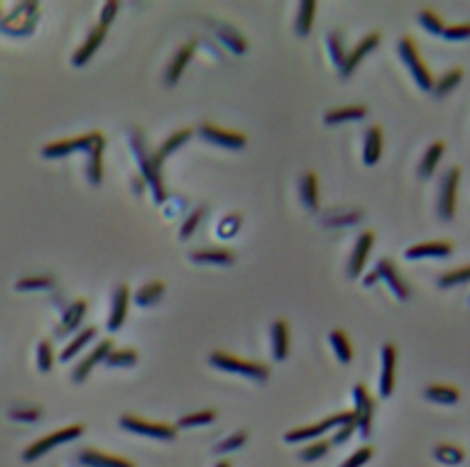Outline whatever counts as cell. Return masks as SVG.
I'll return each mask as SVG.
<instances>
[{"mask_svg": "<svg viewBox=\"0 0 470 467\" xmlns=\"http://www.w3.org/2000/svg\"><path fill=\"white\" fill-rule=\"evenodd\" d=\"M130 147L135 152V159H138L140 176H142V181L150 186V191H152L155 203H164L167 189H164V181H162V167L157 164L155 157L150 154L147 142H145V137L138 130H130Z\"/></svg>", "mask_w": 470, "mask_h": 467, "instance_id": "1", "label": "cell"}, {"mask_svg": "<svg viewBox=\"0 0 470 467\" xmlns=\"http://www.w3.org/2000/svg\"><path fill=\"white\" fill-rule=\"evenodd\" d=\"M350 421H355L353 411H343V414L326 416L323 421H318V423H309V426L291 428V431L284 433V441H287V443H311V441H318V438L326 436L328 431H336V428L345 426V423H350Z\"/></svg>", "mask_w": 470, "mask_h": 467, "instance_id": "2", "label": "cell"}, {"mask_svg": "<svg viewBox=\"0 0 470 467\" xmlns=\"http://www.w3.org/2000/svg\"><path fill=\"white\" fill-rule=\"evenodd\" d=\"M208 362L216 369H223V372L230 374H242L247 379H255V382H264L269 377V367L262 365V362H250V360H242V357L228 355L223 350H216L208 355Z\"/></svg>", "mask_w": 470, "mask_h": 467, "instance_id": "3", "label": "cell"}, {"mask_svg": "<svg viewBox=\"0 0 470 467\" xmlns=\"http://www.w3.org/2000/svg\"><path fill=\"white\" fill-rule=\"evenodd\" d=\"M397 52H399V57H402L404 67H407L409 74H412V79L417 81L419 89L426 91V94H431V89H434V76H431V72L426 69V64L421 62L417 42H414L412 37H402L397 45Z\"/></svg>", "mask_w": 470, "mask_h": 467, "instance_id": "4", "label": "cell"}, {"mask_svg": "<svg viewBox=\"0 0 470 467\" xmlns=\"http://www.w3.org/2000/svg\"><path fill=\"white\" fill-rule=\"evenodd\" d=\"M84 436V426L81 423H74V426H67V428H59V431L50 433V436L40 438V441H35L30 445V448L23 450V460L25 463H35V460H40L42 455H47L52 448H59L62 443H72L77 441V438Z\"/></svg>", "mask_w": 470, "mask_h": 467, "instance_id": "5", "label": "cell"}, {"mask_svg": "<svg viewBox=\"0 0 470 467\" xmlns=\"http://www.w3.org/2000/svg\"><path fill=\"white\" fill-rule=\"evenodd\" d=\"M106 142L103 133L101 130H94V133H86L81 135V137H74V140H59V142H50L42 147V157L45 159H62V157H69L74 154V152H91L96 147V145Z\"/></svg>", "mask_w": 470, "mask_h": 467, "instance_id": "6", "label": "cell"}, {"mask_svg": "<svg viewBox=\"0 0 470 467\" xmlns=\"http://www.w3.org/2000/svg\"><path fill=\"white\" fill-rule=\"evenodd\" d=\"M458 181H461V169L451 167L439 181V201H436V210H439L441 220H453L456 215V198H458Z\"/></svg>", "mask_w": 470, "mask_h": 467, "instance_id": "7", "label": "cell"}, {"mask_svg": "<svg viewBox=\"0 0 470 467\" xmlns=\"http://www.w3.org/2000/svg\"><path fill=\"white\" fill-rule=\"evenodd\" d=\"M121 428L128 433H138V436L145 438H157V441H174L177 438V426H169V423H152L145 421L140 416L125 414L121 416Z\"/></svg>", "mask_w": 470, "mask_h": 467, "instance_id": "8", "label": "cell"}, {"mask_svg": "<svg viewBox=\"0 0 470 467\" xmlns=\"http://www.w3.org/2000/svg\"><path fill=\"white\" fill-rule=\"evenodd\" d=\"M198 137L206 140L211 145H218V147L225 150H242L247 145V137L242 133H235V130H223L213 123H201L198 125Z\"/></svg>", "mask_w": 470, "mask_h": 467, "instance_id": "9", "label": "cell"}, {"mask_svg": "<svg viewBox=\"0 0 470 467\" xmlns=\"http://www.w3.org/2000/svg\"><path fill=\"white\" fill-rule=\"evenodd\" d=\"M353 401H355V423L360 428V436L367 438L372 433V414H375V401L367 394L365 384H355L353 387Z\"/></svg>", "mask_w": 470, "mask_h": 467, "instance_id": "10", "label": "cell"}, {"mask_svg": "<svg viewBox=\"0 0 470 467\" xmlns=\"http://www.w3.org/2000/svg\"><path fill=\"white\" fill-rule=\"evenodd\" d=\"M375 274H377V279H382L387 286H390V291L399 298V301H407V298L412 296V289L404 284V279L399 276V271H397V267H394L392 259L382 257L380 262L375 264Z\"/></svg>", "mask_w": 470, "mask_h": 467, "instance_id": "11", "label": "cell"}, {"mask_svg": "<svg viewBox=\"0 0 470 467\" xmlns=\"http://www.w3.org/2000/svg\"><path fill=\"white\" fill-rule=\"evenodd\" d=\"M372 245H375V232L372 230L360 232L358 242H355V247H353V254H350V262H348V276L350 279H358V276L363 274L365 262H367V257H370V252H372Z\"/></svg>", "mask_w": 470, "mask_h": 467, "instance_id": "12", "label": "cell"}, {"mask_svg": "<svg viewBox=\"0 0 470 467\" xmlns=\"http://www.w3.org/2000/svg\"><path fill=\"white\" fill-rule=\"evenodd\" d=\"M377 45H380V35L377 32H370V35H365L363 40L355 45L353 52H348V57H345V64L343 69H340V79H350V74L355 72V67H358L360 62L370 54L372 50H377Z\"/></svg>", "mask_w": 470, "mask_h": 467, "instance_id": "13", "label": "cell"}, {"mask_svg": "<svg viewBox=\"0 0 470 467\" xmlns=\"http://www.w3.org/2000/svg\"><path fill=\"white\" fill-rule=\"evenodd\" d=\"M86 308H89L86 298H77V301L69 303V308L64 311V316H62V320H59L54 335H57V338H64V335L79 333V325H81V320H84V316H86Z\"/></svg>", "mask_w": 470, "mask_h": 467, "instance_id": "14", "label": "cell"}, {"mask_svg": "<svg viewBox=\"0 0 470 467\" xmlns=\"http://www.w3.org/2000/svg\"><path fill=\"white\" fill-rule=\"evenodd\" d=\"M394 369H397V347L392 343L382 345V374H380V396L390 399L394 392Z\"/></svg>", "mask_w": 470, "mask_h": 467, "instance_id": "15", "label": "cell"}, {"mask_svg": "<svg viewBox=\"0 0 470 467\" xmlns=\"http://www.w3.org/2000/svg\"><path fill=\"white\" fill-rule=\"evenodd\" d=\"M128 303H130V289L125 284H121L113 294V303H111V316H108V330L116 333V330L123 328L128 316Z\"/></svg>", "mask_w": 470, "mask_h": 467, "instance_id": "16", "label": "cell"}, {"mask_svg": "<svg viewBox=\"0 0 470 467\" xmlns=\"http://www.w3.org/2000/svg\"><path fill=\"white\" fill-rule=\"evenodd\" d=\"M453 245L446 240H436V242H419L414 247H407L404 257L412 262V259H426V257H434V259H446L451 257Z\"/></svg>", "mask_w": 470, "mask_h": 467, "instance_id": "17", "label": "cell"}, {"mask_svg": "<svg viewBox=\"0 0 470 467\" xmlns=\"http://www.w3.org/2000/svg\"><path fill=\"white\" fill-rule=\"evenodd\" d=\"M111 350H113V343H111V340H101L99 347H96V350H91L89 355H86L84 360L79 362V367L74 369V374H72L74 382H84V379L91 374V369L99 367V362H103Z\"/></svg>", "mask_w": 470, "mask_h": 467, "instance_id": "18", "label": "cell"}, {"mask_svg": "<svg viewBox=\"0 0 470 467\" xmlns=\"http://www.w3.org/2000/svg\"><path fill=\"white\" fill-rule=\"evenodd\" d=\"M106 32H108V30H106V27H101V25L91 27V32H89V37H86V42L79 47L77 52H74V57H72L74 67H84V64L89 62V59L94 57L96 52H99V47L103 45V40H106Z\"/></svg>", "mask_w": 470, "mask_h": 467, "instance_id": "19", "label": "cell"}, {"mask_svg": "<svg viewBox=\"0 0 470 467\" xmlns=\"http://www.w3.org/2000/svg\"><path fill=\"white\" fill-rule=\"evenodd\" d=\"M79 463L86 465V467H135L130 460L125 458H118V455H108V453H101V450L96 448H86L79 453Z\"/></svg>", "mask_w": 470, "mask_h": 467, "instance_id": "20", "label": "cell"}, {"mask_svg": "<svg viewBox=\"0 0 470 467\" xmlns=\"http://www.w3.org/2000/svg\"><path fill=\"white\" fill-rule=\"evenodd\" d=\"M194 52H196V45H194V42H186V45L174 54V59H172L169 69H167V74H164V84L169 86V89L172 86H177V81L181 79L184 69H186V64L191 62Z\"/></svg>", "mask_w": 470, "mask_h": 467, "instance_id": "21", "label": "cell"}, {"mask_svg": "<svg viewBox=\"0 0 470 467\" xmlns=\"http://www.w3.org/2000/svg\"><path fill=\"white\" fill-rule=\"evenodd\" d=\"M299 193H301V203H304V208L311 210V213H316L318 210V176H316V171L301 174Z\"/></svg>", "mask_w": 470, "mask_h": 467, "instance_id": "22", "label": "cell"}, {"mask_svg": "<svg viewBox=\"0 0 470 467\" xmlns=\"http://www.w3.org/2000/svg\"><path fill=\"white\" fill-rule=\"evenodd\" d=\"M191 135H194L191 128H184V130H177V133H172L169 137H167L164 142H162V147L157 150V154H152L157 164L162 167V162H164L169 154H174V152L179 150V147H184V145H186L189 140H191Z\"/></svg>", "mask_w": 470, "mask_h": 467, "instance_id": "23", "label": "cell"}, {"mask_svg": "<svg viewBox=\"0 0 470 467\" xmlns=\"http://www.w3.org/2000/svg\"><path fill=\"white\" fill-rule=\"evenodd\" d=\"M189 259H191V262H198V264H233L235 254L223 247H203V249H196V252L189 254Z\"/></svg>", "mask_w": 470, "mask_h": 467, "instance_id": "24", "label": "cell"}, {"mask_svg": "<svg viewBox=\"0 0 470 467\" xmlns=\"http://www.w3.org/2000/svg\"><path fill=\"white\" fill-rule=\"evenodd\" d=\"M382 154V130L377 128H367L365 130V142H363V162L365 167H372L380 162Z\"/></svg>", "mask_w": 470, "mask_h": 467, "instance_id": "25", "label": "cell"}, {"mask_svg": "<svg viewBox=\"0 0 470 467\" xmlns=\"http://www.w3.org/2000/svg\"><path fill=\"white\" fill-rule=\"evenodd\" d=\"M289 352V325L287 320H274L272 323V357L277 362L287 360Z\"/></svg>", "mask_w": 470, "mask_h": 467, "instance_id": "26", "label": "cell"}, {"mask_svg": "<svg viewBox=\"0 0 470 467\" xmlns=\"http://www.w3.org/2000/svg\"><path fill=\"white\" fill-rule=\"evenodd\" d=\"M94 338H96V328H94V325H86V328H79V333L74 335V338L69 340V345L62 350V355H59V360H62V362L74 360V357H77L79 352L84 350V347L89 345Z\"/></svg>", "mask_w": 470, "mask_h": 467, "instance_id": "27", "label": "cell"}, {"mask_svg": "<svg viewBox=\"0 0 470 467\" xmlns=\"http://www.w3.org/2000/svg\"><path fill=\"white\" fill-rule=\"evenodd\" d=\"M367 116L365 106H343V108H333V111H326L323 116V123L326 125H340V123H350V120H363Z\"/></svg>", "mask_w": 470, "mask_h": 467, "instance_id": "28", "label": "cell"}, {"mask_svg": "<svg viewBox=\"0 0 470 467\" xmlns=\"http://www.w3.org/2000/svg\"><path fill=\"white\" fill-rule=\"evenodd\" d=\"M103 145H96L91 152H86V176H89V184L91 186H99L101 181H103Z\"/></svg>", "mask_w": 470, "mask_h": 467, "instance_id": "29", "label": "cell"}, {"mask_svg": "<svg viewBox=\"0 0 470 467\" xmlns=\"http://www.w3.org/2000/svg\"><path fill=\"white\" fill-rule=\"evenodd\" d=\"M328 343H331L340 365H350V362H353V345H350L348 335H345L343 330L340 328L331 330V333H328Z\"/></svg>", "mask_w": 470, "mask_h": 467, "instance_id": "30", "label": "cell"}, {"mask_svg": "<svg viewBox=\"0 0 470 467\" xmlns=\"http://www.w3.org/2000/svg\"><path fill=\"white\" fill-rule=\"evenodd\" d=\"M313 15H316V3H313V0L299 3V10H296V18H294V32L299 37H306L313 30Z\"/></svg>", "mask_w": 470, "mask_h": 467, "instance_id": "31", "label": "cell"}, {"mask_svg": "<svg viewBox=\"0 0 470 467\" xmlns=\"http://www.w3.org/2000/svg\"><path fill=\"white\" fill-rule=\"evenodd\" d=\"M444 152H446L444 142H434L429 150L424 152V157H421V162H419V176L421 179H431V174L436 171V167H439Z\"/></svg>", "mask_w": 470, "mask_h": 467, "instance_id": "32", "label": "cell"}, {"mask_svg": "<svg viewBox=\"0 0 470 467\" xmlns=\"http://www.w3.org/2000/svg\"><path fill=\"white\" fill-rule=\"evenodd\" d=\"M458 389L456 387H448V384H429V387L424 389V399L434 401V404H444V406H451L458 401Z\"/></svg>", "mask_w": 470, "mask_h": 467, "instance_id": "33", "label": "cell"}, {"mask_svg": "<svg viewBox=\"0 0 470 467\" xmlns=\"http://www.w3.org/2000/svg\"><path fill=\"white\" fill-rule=\"evenodd\" d=\"M162 296H164V281H147L142 289H138V294H135V303L142 306V308H147V306H155Z\"/></svg>", "mask_w": 470, "mask_h": 467, "instance_id": "34", "label": "cell"}, {"mask_svg": "<svg viewBox=\"0 0 470 467\" xmlns=\"http://www.w3.org/2000/svg\"><path fill=\"white\" fill-rule=\"evenodd\" d=\"M140 357H138V350H130V347H113L111 352H108V357H106V365L108 367H133L135 362H138Z\"/></svg>", "mask_w": 470, "mask_h": 467, "instance_id": "35", "label": "cell"}, {"mask_svg": "<svg viewBox=\"0 0 470 467\" xmlns=\"http://www.w3.org/2000/svg\"><path fill=\"white\" fill-rule=\"evenodd\" d=\"M461 79H463V72H461V69H453V72H446L444 76H439V79L434 81V89H431V94H434L436 99H444V96H448L453 89H456L458 84H461Z\"/></svg>", "mask_w": 470, "mask_h": 467, "instance_id": "36", "label": "cell"}, {"mask_svg": "<svg viewBox=\"0 0 470 467\" xmlns=\"http://www.w3.org/2000/svg\"><path fill=\"white\" fill-rule=\"evenodd\" d=\"M434 458L439 460L441 465H461L463 460H466V453H463L458 445H448V443H441L434 448Z\"/></svg>", "mask_w": 470, "mask_h": 467, "instance_id": "37", "label": "cell"}, {"mask_svg": "<svg viewBox=\"0 0 470 467\" xmlns=\"http://www.w3.org/2000/svg\"><path fill=\"white\" fill-rule=\"evenodd\" d=\"M216 409H203V411H194V414H186L177 421V431L179 428H196V426H208V423L216 421Z\"/></svg>", "mask_w": 470, "mask_h": 467, "instance_id": "38", "label": "cell"}, {"mask_svg": "<svg viewBox=\"0 0 470 467\" xmlns=\"http://www.w3.org/2000/svg\"><path fill=\"white\" fill-rule=\"evenodd\" d=\"M326 45H328V54H331L333 67H336L338 72H340V69H343V64H345V57H348V52H345L343 40H340L338 32H328V35H326Z\"/></svg>", "mask_w": 470, "mask_h": 467, "instance_id": "39", "label": "cell"}, {"mask_svg": "<svg viewBox=\"0 0 470 467\" xmlns=\"http://www.w3.org/2000/svg\"><path fill=\"white\" fill-rule=\"evenodd\" d=\"M328 450H331V443L328 441H311L306 448L299 450V460L301 463H316V460L326 458Z\"/></svg>", "mask_w": 470, "mask_h": 467, "instance_id": "40", "label": "cell"}, {"mask_svg": "<svg viewBox=\"0 0 470 467\" xmlns=\"http://www.w3.org/2000/svg\"><path fill=\"white\" fill-rule=\"evenodd\" d=\"M54 286V276L45 274V276H27V279H20L15 284L18 291H37V289H52Z\"/></svg>", "mask_w": 470, "mask_h": 467, "instance_id": "41", "label": "cell"}, {"mask_svg": "<svg viewBox=\"0 0 470 467\" xmlns=\"http://www.w3.org/2000/svg\"><path fill=\"white\" fill-rule=\"evenodd\" d=\"M419 25L424 27L429 35H434V37L444 35V23H441L439 15L431 13V10H421V13H419Z\"/></svg>", "mask_w": 470, "mask_h": 467, "instance_id": "42", "label": "cell"}, {"mask_svg": "<svg viewBox=\"0 0 470 467\" xmlns=\"http://www.w3.org/2000/svg\"><path fill=\"white\" fill-rule=\"evenodd\" d=\"M470 281V267H461V269H453V271H446V274L439 276V286H458V284H466Z\"/></svg>", "mask_w": 470, "mask_h": 467, "instance_id": "43", "label": "cell"}, {"mask_svg": "<svg viewBox=\"0 0 470 467\" xmlns=\"http://www.w3.org/2000/svg\"><path fill=\"white\" fill-rule=\"evenodd\" d=\"M245 441H247V433L245 431H237V433H230L225 441H220L218 445L213 448V453H233V450H237V448H242L245 445Z\"/></svg>", "mask_w": 470, "mask_h": 467, "instance_id": "44", "label": "cell"}, {"mask_svg": "<svg viewBox=\"0 0 470 467\" xmlns=\"http://www.w3.org/2000/svg\"><path fill=\"white\" fill-rule=\"evenodd\" d=\"M52 365H54L52 343L50 340H42V343L37 345V367H40V372H50Z\"/></svg>", "mask_w": 470, "mask_h": 467, "instance_id": "45", "label": "cell"}, {"mask_svg": "<svg viewBox=\"0 0 470 467\" xmlns=\"http://www.w3.org/2000/svg\"><path fill=\"white\" fill-rule=\"evenodd\" d=\"M220 35H223V37H220V40H223L225 45H228L235 54H242V52H245V47H247V45H245V40H242V37L237 35V32L230 30V27H220Z\"/></svg>", "mask_w": 470, "mask_h": 467, "instance_id": "46", "label": "cell"}, {"mask_svg": "<svg viewBox=\"0 0 470 467\" xmlns=\"http://www.w3.org/2000/svg\"><path fill=\"white\" fill-rule=\"evenodd\" d=\"M444 40L448 42H463V40H470V25H451V27H444Z\"/></svg>", "mask_w": 470, "mask_h": 467, "instance_id": "47", "label": "cell"}, {"mask_svg": "<svg viewBox=\"0 0 470 467\" xmlns=\"http://www.w3.org/2000/svg\"><path fill=\"white\" fill-rule=\"evenodd\" d=\"M370 458H372V448H370V445H363V448L355 450V453L350 455L348 460H343L340 467H363Z\"/></svg>", "mask_w": 470, "mask_h": 467, "instance_id": "48", "label": "cell"}, {"mask_svg": "<svg viewBox=\"0 0 470 467\" xmlns=\"http://www.w3.org/2000/svg\"><path fill=\"white\" fill-rule=\"evenodd\" d=\"M10 418L13 421H37L42 418L40 406H23V409H10Z\"/></svg>", "mask_w": 470, "mask_h": 467, "instance_id": "49", "label": "cell"}, {"mask_svg": "<svg viewBox=\"0 0 470 467\" xmlns=\"http://www.w3.org/2000/svg\"><path fill=\"white\" fill-rule=\"evenodd\" d=\"M201 210H194V213H189V218L184 220V225H181V230H179V237L181 240H189V237L194 235V230L198 227V223H201Z\"/></svg>", "mask_w": 470, "mask_h": 467, "instance_id": "50", "label": "cell"}, {"mask_svg": "<svg viewBox=\"0 0 470 467\" xmlns=\"http://www.w3.org/2000/svg\"><path fill=\"white\" fill-rule=\"evenodd\" d=\"M355 428H358V423H355V421H350V423H345V426L336 428V433H333L331 441H328V443H331V448H333V445H343L355 433Z\"/></svg>", "mask_w": 470, "mask_h": 467, "instance_id": "51", "label": "cell"}, {"mask_svg": "<svg viewBox=\"0 0 470 467\" xmlns=\"http://www.w3.org/2000/svg\"><path fill=\"white\" fill-rule=\"evenodd\" d=\"M118 10H121V5H118V3H106V5H103V10H101V20H99V25H101V27H106V30H108L113 20H116Z\"/></svg>", "mask_w": 470, "mask_h": 467, "instance_id": "52", "label": "cell"}, {"mask_svg": "<svg viewBox=\"0 0 470 467\" xmlns=\"http://www.w3.org/2000/svg\"><path fill=\"white\" fill-rule=\"evenodd\" d=\"M240 213H233V215H228L223 223H220V237H230L233 232L240 227Z\"/></svg>", "mask_w": 470, "mask_h": 467, "instance_id": "53", "label": "cell"}, {"mask_svg": "<svg viewBox=\"0 0 470 467\" xmlns=\"http://www.w3.org/2000/svg\"><path fill=\"white\" fill-rule=\"evenodd\" d=\"M358 220H360L358 210H348V213L338 215V218H326V225H328V223H333V225H336V223H358Z\"/></svg>", "mask_w": 470, "mask_h": 467, "instance_id": "54", "label": "cell"}, {"mask_svg": "<svg viewBox=\"0 0 470 467\" xmlns=\"http://www.w3.org/2000/svg\"><path fill=\"white\" fill-rule=\"evenodd\" d=\"M377 281H380V279H377V274H375V269H372V271H370V274H367V276H365V279H363V286H367V289H370V286H375V284H377Z\"/></svg>", "mask_w": 470, "mask_h": 467, "instance_id": "55", "label": "cell"}, {"mask_svg": "<svg viewBox=\"0 0 470 467\" xmlns=\"http://www.w3.org/2000/svg\"><path fill=\"white\" fill-rule=\"evenodd\" d=\"M216 467H230L228 460H220V463H216Z\"/></svg>", "mask_w": 470, "mask_h": 467, "instance_id": "56", "label": "cell"}]
</instances>
